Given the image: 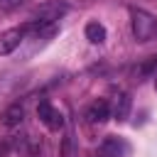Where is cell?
<instances>
[{
	"mask_svg": "<svg viewBox=\"0 0 157 157\" xmlns=\"http://www.w3.org/2000/svg\"><path fill=\"white\" fill-rule=\"evenodd\" d=\"M132 17V34L137 42H150L157 37V17L145 10H130Z\"/></svg>",
	"mask_w": 157,
	"mask_h": 157,
	"instance_id": "obj_1",
	"label": "cell"
},
{
	"mask_svg": "<svg viewBox=\"0 0 157 157\" xmlns=\"http://www.w3.org/2000/svg\"><path fill=\"white\" fill-rule=\"evenodd\" d=\"M66 12H69V5L64 0H49V2H42L34 10V22H39V25H54Z\"/></svg>",
	"mask_w": 157,
	"mask_h": 157,
	"instance_id": "obj_2",
	"label": "cell"
},
{
	"mask_svg": "<svg viewBox=\"0 0 157 157\" xmlns=\"http://www.w3.org/2000/svg\"><path fill=\"white\" fill-rule=\"evenodd\" d=\"M37 115H39V120H42L49 130H61V128H64V115H61L49 101H39Z\"/></svg>",
	"mask_w": 157,
	"mask_h": 157,
	"instance_id": "obj_3",
	"label": "cell"
},
{
	"mask_svg": "<svg viewBox=\"0 0 157 157\" xmlns=\"http://www.w3.org/2000/svg\"><path fill=\"white\" fill-rule=\"evenodd\" d=\"M25 34H27L25 25H22V27H12V29L0 32V56H5V54H10V52H15V49L20 47V42L25 39Z\"/></svg>",
	"mask_w": 157,
	"mask_h": 157,
	"instance_id": "obj_4",
	"label": "cell"
},
{
	"mask_svg": "<svg viewBox=\"0 0 157 157\" xmlns=\"http://www.w3.org/2000/svg\"><path fill=\"white\" fill-rule=\"evenodd\" d=\"M125 152V145L118 140V137H105L96 152V157H123Z\"/></svg>",
	"mask_w": 157,
	"mask_h": 157,
	"instance_id": "obj_5",
	"label": "cell"
},
{
	"mask_svg": "<svg viewBox=\"0 0 157 157\" xmlns=\"http://www.w3.org/2000/svg\"><path fill=\"white\" fill-rule=\"evenodd\" d=\"M110 118V105H108V101H96V103H91V108H88V120L91 123H105Z\"/></svg>",
	"mask_w": 157,
	"mask_h": 157,
	"instance_id": "obj_6",
	"label": "cell"
},
{
	"mask_svg": "<svg viewBox=\"0 0 157 157\" xmlns=\"http://www.w3.org/2000/svg\"><path fill=\"white\" fill-rule=\"evenodd\" d=\"M22 118H25V108H22L20 103H15V105L5 108V113H2V125H5V128H17V125L22 123Z\"/></svg>",
	"mask_w": 157,
	"mask_h": 157,
	"instance_id": "obj_7",
	"label": "cell"
},
{
	"mask_svg": "<svg viewBox=\"0 0 157 157\" xmlns=\"http://www.w3.org/2000/svg\"><path fill=\"white\" fill-rule=\"evenodd\" d=\"M130 105H132V101H130V96L128 93H120L118 98H115V105H113V118L120 123V120H125L128 118V113H130Z\"/></svg>",
	"mask_w": 157,
	"mask_h": 157,
	"instance_id": "obj_8",
	"label": "cell"
},
{
	"mask_svg": "<svg viewBox=\"0 0 157 157\" xmlns=\"http://www.w3.org/2000/svg\"><path fill=\"white\" fill-rule=\"evenodd\" d=\"M86 39L91 44H103L105 42V27L101 22H88L86 25Z\"/></svg>",
	"mask_w": 157,
	"mask_h": 157,
	"instance_id": "obj_9",
	"label": "cell"
},
{
	"mask_svg": "<svg viewBox=\"0 0 157 157\" xmlns=\"http://www.w3.org/2000/svg\"><path fill=\"white\" fill-rule=\"evenodd\" d=\"M61 157H76V152H74V132H71V130H69V132H66V137H64Z\"/></svg>",
	"mask_w": 157,
	"mask_h": 157,
	"instance_id": "obj_10",
	"label": "cell"
},
{
	"mask_svg": "<svg viewBox=\"0 0 157 157\" xmlns=\"http://www.w3.org/2000/svg\"><path fill=\"white\" fill-rule=\"evenodd\" d=\"M155 71H157V56H150V59L137 69V74H140V76H150V74H155Z\"/></svg>",
	"mask_w": 157,
	"mask_h": 157,
	"instance_id": "obj_11",
	"label": "cell"
},
{
	"mask_svg": "<svg viewBox=\"0 0 157 157\" xmlns=\"http://www.w3.org/2000/svg\"><path fill=\"white\" fill-rule=\"evenodd\" d=\"M25 0H0V12H12L22 5Z\"/></svg>",
	"mask_w": 157,
	"mask_h": 157,
	"instance_id": "obj_12",
	"label": "cell"
},
{
	"mask_svg": "<svg viewBox=\"0 0 157 157\" xmlns=\"http://www.w3.org/2000/svg\"><path fill=\"white\" fill-rule=\"evenodd\" d=\"M155 91H157V78H155Z\"/></svg>",
	"mask_w": 157,
	"mask_h": 157,
	"instance_id": "obj_13",
	"label": "cell"
}]
</instances>
